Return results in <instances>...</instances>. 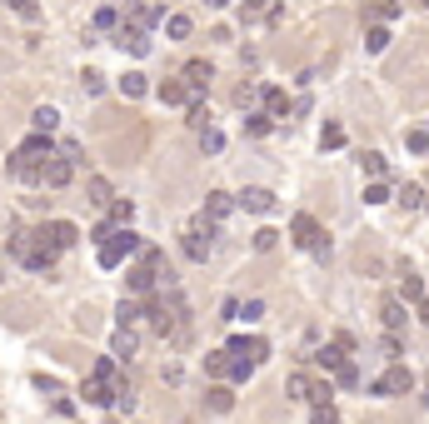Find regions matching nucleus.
Returning <instances> with one entry per match:
<instances>
[{
    "label": "nucleus",
    "mask_w": 429,
    "mask_h": 424,
    "mask_svg": "<svg viewBox=\"0 0 429 424\" xmlns=\"http://www.w3.org/2000/svg\"><path fill=\"white\" fill-rule=\"evenodd\" d=\"M145 320H150V330H155L160 340L185 345V340H190V304H185L180 285H175V290H155V295H145Z\"/></svg>",
    "instance_id": "obj_1"
},
{
    "label": "nucleus",
    "mask_w": 429,
    "mask_h": 424,
    "mask_svg": "<svg viewBox=\"0 0 429 424\" xmlns=\"http://www.w3.org/2000/svg\"><path fill=\"white\" fill-rule=\"evenodd\" d=\"M80 399H85V404H115V409H130V404H135V390L120 380L115 354L95 359V369H90L85 385H80Z\"/></svg>",
    "instance_id": "obj_2"
},
{
    "label": "nucleus",
    "mask_w": 429,
    "mask_h": 424,
    "mask_svg": "<svg viewBox=\"0 0 429 424\" xmlns=\"http://www.w3.org/2000/svg\"><path fill=\"white\" fill-rule=\"evenodd\" d=\"M6 250L25 264V270H50V264L60 259V245H56V235H50V225H35V230H11V240H6Z\"/></svg>",
    "instance_id": "obj_3"
},
{
    "label": "nucleus",
    "mask_w": 429,
    "mask_h": 424,
    "mask_svg": "<svg viewBox=\"0 0 429 424\" xmlns=\"http://www.w3.org/2000/svg\"><path fill=\"white\" fill-rule=\"evenodd\" d=\"M125 290H130L135 300H145V295H155V290H175V270L165 264V255H160L155 245H145L140 259L125 270Z\"/></svg>",
    "instance_id": "obj_4"
},
{
    "label": "nucleus",
    "mask_w": 429,
    "mask_h": 424,
    "mask_svg": "<svg viewBox=\"0 0 429 424\" xmlns=\"http://www.w3.org/2000/svg\"><path fill=\"white\" fill-rule=\"evenodd\" d=\"M56 155V140L50 135H40V130H30L20 145H15V155H11V175L15 180H25V185H40V175H45V160Z\"/></svg>",
    "instance_id": "obj_5"
},
{
    "label": "nucleus",
    "mask_w": 429,
    "mask_h": 424,
    "mask_svg": "<svg viewBox=\"0 0 429 424\" xmlns=\"http://www.w3.org/2000/svg\"><path fill=\"white\" fill-rule=\"evenodd\" d=\"M140 250H145V235H135L130 225H120L110 240H100V270H120V264L130 255H140Z\"/></svg>",
    "instance_id": "obj_6"
},
{
    "label": "nucleus",
    "mask_w": 429,
    "mask_h": 424,
    "mask_svg": "<svg viewBox=\"0 0 429 424\" xmlns=\"http://www.w3.org/2000/svg\"><path fill=\"white\" fill-rule=\"evenodd\" d=\"M290 235H295V245L309 250V255H325V250H330V235L314 225V215H295V220H290Z\"/></svg>",
    "instance_id": "obj_7"
},
{
    "label": "nucleus",
    "mask_w": 429,
    "mask_h": 424,
    "mask_svg": "<svg viewBox=\"0 0 429 424\" xmlns=\"http://www.w3.org/2000/svg\"><path fill=\"white\" fill-rule=\"evenodd\" d=\"M409 390H414V375H409V369H404L399 359H395V364L385 369V375L369 385V394H380V399H390V394H409Z\"/></svg>",
    "instance_id": "obj_8"
},
{
    "label": "nucleus",
    "mask_w": 429,
    "mask_h": 424,
    "mask_svg": "<svg viewBox=\"0 0 429 424\" xmlns=\"http://www.w3.org/2000/svg\"><path fill=\"white\" fill-rule=\"evenodd\" d=\"M210 240H214V220L200 215V220L185 230V255H190L195 264H205V259H210Z\"/></svg>",
    "instance_id": "obj_9"
},
{
    "label": "nucleus",
    "mask_w": 429,
    "mask_h": 424,
    "mask_svg": "<svg viewBox=\"0 0 429 424\" xmlns=\"http://www.w3.org/2000/svg\"><path fill=\"white\" fill-rule=\"evenodd\" d=\"M290 399H309V404H319V399H335V390L325 385V380H314V375H290Z\"/></svg>",
    "instance_id": "obj_10"
},
{
    "label": "nucleus",
    "mask_w": 429,
    "mask_h": 424,
    "mask_svg": "<svg viewBox=\"0 0 429 424\" xmlns=\"http://www.w3.org/2000/svg\"><path fill=\"white\" fill-rule=\"evenodd\" d=\"M70 180H75V160H65V155L56 150V155L45 160V175H40V185H45V190H65Z\"/></svg>",
    "instance_id": "obj_11"
},
{
    "label": "nucleus",
    "mask_w": 429,
    "mask_h": 424,
    "mask_svg": "<svg viewBox=\"0 0 429 424\" xmlns=\"http://www.w3.org/2000/svg\"><path fill=\"white\" fill-rule=\"evenodd\" d=\"M125 20L140 25V30H155L165 20V0H135V6H125Z\"/></svg>",
    "instance_id": "obj_12"
},
{
    "label": "nucleus",
    "mask_w": 429,
    "mask_h": 424,
    "mask_svg": "<svg viewBox=\"0 0 429 424\" xmlns=\"http://www.w3.org/2000/svg\"><path fill=\"white\" fill-rule=\"evenodd\" d=\"M115 45H120V50H130L135 60H145V56H150V30H140V25H130V20H125V25H115Z\"/></svg>",
    "instance_id": "obj_13"
},
{
    "label": "nucleus",
    "mask_w": 429,
    "mask_h": 424,
    "mask_svg": "<svg viewBox=\"0 0 429 424\" xmlns=\"http://www.w3.org/2000/svg\"><path fill=\"white\" fill-rule=\"evenodd\" d=\"M235 359H250V364H260L264 354H270V345H264L260 335H230V345H225Z\"/></svg>",
    "instance_id": "obj_14"
},
{
    "label": "nucleus",
    "mask_w": 429,
    "mask_h": 424,
    "mask_svg": "<svg viewBox=\"0 0 429 424\" xmlns=\"http://www.w3.org/2000/svg\"><path fill=\"white\" fill-rule=\"evenodd\" d=\"M180 80L190 85V95L200 100L205 90H210V80H214V65L210 60H185V70H180Z\"/></svg>",
    "instance_id": "obj_15"
},
{
    "label": "nucleus",
    "mask_w": 429,
    "mask_h": 424,
    "mask_svg": "<svg viewBox=\"0 0 429 424\" xmlns=\"http://www.w3.org/2000/svg\"><path fill=\"white\" fill-rule=\"evenodd\" d=\"M235 205H240V210H250V215H270V210H275V195L264 190V185H250V190H240V195H235Z\"/></svg>",
    "instance_id": "obj_16"
},
{
    "label": "nucleus",
    "mask_w": 429,
    "mask_h": 424,
    "mask_svg": "<svg viewBox=\"0 0 429 424\" xmlns=\"http://www.w3.org/2000/svg\"><path fill=\"white\" fill-rule=\"evenodd\" d=\"M345 354H350V349H345V345L335 340V345H325V349H314V354H309V364L319 369V375H325V369H330V375H340V364H345Z\"/></svg>",
    "instance_id": "obj_17"
},
{
    "label": "nucleus",
    "mask_w": 429,
    "mask_h": 424,
    "mask_svg": "<svg viewBox=\"0 0 429 424\" xmlns=\"http://www.w3.org/2000/svg\"><path fill=\"white\" fill-rule=\"evenodd\" d=\"M230 210H235V195H225V190H210V195H205V220H214V225H220V220L230 215Z\"/></svg>",
    "instance_id": "obj_18"
},
{
    "label": "nucleus",
    "mask_w": 429,
    "mask_h": 424,
    "mask_svg": "<svg viewBox=\"0 0 429 424\" xmlns=\"http://www.w3.org/2000/svg\"><path fill=\"white\" fill-rule=\"evenodd\" d=\"M295 110V100L280 90V85H270V90H264V115H270V120H285Z\"/></svg>",
    "instance_id": "obj_19"
},
{
    "label": "nucleus",
    "mask_w": 429,
    "mask_h": 424,
    "mask_svg": "<svg viewBox=\"0 0 429 424\" xmlns=\"http://www.w3.org/2000/svg\"><path fill=\"white\" fill-rule=\"evenodd\" d=\"M135 345H140V335H135L130 325H115V335H110V354H115V359H130Z\"/></svg>",
    "instance_id": "obj_20"
},
{
    "label": "nucleus",
    "mask_w": 429,
    "mask_h": 424,
    "mask_svg": "<svg viewBox=\"0 0 429 424\" xmlns=\"http://www.w3.org/2000/svg\"><path fill=\"white\" fill-rule=\"evenodd\" d=\"M155 95L165 100V105H190V100H195L185 80H160V85H155Z\"/></svg>",
    "instance_id": "obj_21"
},
{
    "label": "nucleus",
    "mask_w": 429,
    "mask_h": 424,
    "mask_svg": "<svg viewBox=\"0 0 429 424\" xmlns=\"http://www.w3.org/2000/svg\"><path fill=\"white\" fill-rule=\"evenodd\" d=\"M230 364H235V354H230V349H210V354H205V375L230 380Z\"/></svg>",
    "instance_id": "obj_22"
},
{
    "label": "nucleus",
    "mask_w": 429,
    "mask_h": 424,
    "mask_svg": "<svg viewBox=\"0 0 429 424\" xmlns=\"http://www.w3.org/2000/svg\"><path fill=\"white\" fill-rule=\"evenodd\" d=\"M56 125H60V110H56V105H35V110H30V130L50 135Z\"/></svg>",
    "instance_id": "obj_23"
},
{
    "label": "nucleus",
    "mask_w": 429,
    "mask_h": 424,
    "mask_svg": "<svg viewBox=\"0 0 429 424\" xmlns=\"http://www.w3.org/2000/svg\"><path fill=\"white\" fill-rule=\"evenodd\" d=\"M205 409H210V414H230V409H235V394H230L225 385H214V390H205Z\"/></svg>",
    "instance_id": "obj_24"
},
{
    "label": "nucleus",
    "mask_w": 429,
    "mask_h": 424,
    "mask_svg": "<svg viewBox=\"0 0 429 424\" xmlns=\"http://www.w3.org/2000/svg\"><path fill=\"white\" fill-rule=\"evenodd\" d=\"M85 195H90V205H100V210H110V200H115V195H110V180H100V175L85 180Z\"/></svg>",
    "instance_id": "obj_25"
},
{
    "label": "nucleus",
    "mask_w": 429,
    "mask_h": 424,
    "mask_svg": "<svg viewBox=\"0 0 429 424\" xmlns=\"http://www.w3.org/2000/svg\"><path fill=\"white\" fill-rule=\"evenodd\" d=\"M115 320L135 330V325L145 320V300H135V295H130V300H120V309H115Z\"/></svg>",
    "instance_id": "obj_26"
},
{
    "label": "nucleus",
    "mask_w": 429,
    "mask_h": 424,
    "mask_svg": "<svg viewBox=\"0 0 429 424\" xmlns=\"http://www.w3.org/2000/svg\"><path fill=\"white\" fill-rule=\"evenodd\" d=\"M359 170H364L369 180H385V170H390V160H385V155H380V150H364V155H359Z\"/></svg>",
    "instance_id": "obj_27"
},
{
    "label": "nucleus",
    "mask_w": 429,
    "mask_h": 424,
    "mask_svg": "<svg viewBox=\"0 0 429 424\" xmlns=\"http://www.w3.org/2000/svg\"><path fill=\"white\" fill-rule=\"evenodd\" d=\"M120 95H125V100H140V95H150V80H145L140 70H130V75L120 80Z\"/></svg>",
    "instance_id": "obj_28"
},
{
    "label": "nucleus",
    "mask_w": 429,
    "mask_h": 424,
    "mask_svg": "<svg viewBox=\"0 0 429 424\" xmlns=\"http://www.w3.org/2000/svg\"><path fill=\"white\" fill-rule=\"evenodd\" d=\"M380 320H385V330L395 335V330L404 325V304H399V300H385V304H380Z\"/></svg>",
    "instance_id": "obj_29"
},
{
    "label": "nucleus",
    "mask_w": 429,
    "mask_h": 424,
    "mask_svg": "<svg viewBox=\"0 0 429 424\" xmlns=\"http://www.w3.org/2000/svg\"><path fill=\"white\" fill-rule=\"evenodd\" d=\"M50 235H56V245H60V250H70V245L80 240V230H75L70 220H50Z\"/></svg>",
    "instance_id": "obj_30"
},
{
    "label": "nucleus",
    "mask_w": 429,
    "mask_h": 424,
    "mask_svg": "<svg viewBox=\"0 0 429 424\" xmlns=\"http://www.w3.org/2000/svg\"><path fill=\"white\" fill-rule=\"evenodd\" d=\"M399 300H404V304H419V300H424V280H419V275H404V280H399Z\"/></svg>",
    "instance_id": "obj_31"
},
{
    "label": "nucleus",
    "mask_w": 429,
    "mask_h": 424,
    "mask_svg": "<svg viewBox=\"0 0 429 424\" xmlns=\"http://www.w3.org/2000/svg\"><path fill=\"white\" fill-rule=\"evenodd\" d=\"M385 45H390V30H385V25H369V30H364V50H369V56H380Z\"/></svg>",
    "instance_id": "obj_32"
},
{
    "label": "nucleus",
    "mask_w": 429,
    "mask_h": 424,
    "mask_svg": "<svg viewBox=\"0 0 429 424\" xmlns=\"http://www.w3.org/2000/svg\"><path fill=\"white\" fill-rule=\"evenodd\" d=\"M190 30H195L190 15H170V20H165V35H170V40H190Z\"/></svg>",
    "instance_id": "obj_33"
},
{
    "label": "nucleus",
    "mask_w": 429,
    "mask_h": 424,
    "mask_svg": "<svg viewBox=\"0 0 429 424\" xmlns=\"http://www.w3.org/2000/svg\"><path fill=\"white\" fill-rule=\"evenodd\" d=\"M200 145H205V155H220V150H225V135L214 130V125H205V130H200Z\"/></svg>",
    "instance_id": "obj_34"
},
{
    "label": "nucleus",
    "mask_w": 429,
    "mask_h": 424,
    "mask_svg": "<svg viewBox=\"0 0 429 424\" xmlns=\"http://www.w3.org/2000/svg\"><path fill=\"white\" fill-rule=\"evenodd\" d=\"M110 220L115 225H130L135 220V200H110Z\"/></svg>",
    "instance_id": "obj_35"
},
{
    "label": "nucleus",
    "mask_w": 429,
    "mask_h": 424,
    "mask_svg": "<svg viewBox=\"0 0 429 424\" xmlns=\"http://www.w3.org/2000/svg\"><path fill=\"white\" fill-rule=\"evenodd\" d=\"M309 424H340V409H335L330 399H319V404H314V414H309Z\"/></svg>",
    "instance_id": "obj_36"
},
{
    "label": "nucleus",
    "mask_w": 429,
    "mask_h": 424,
    "mask_svg": "<svg viewBox=\"0 0 429 424\" xmlns=\"http://www.w3.org/2000/svg\"><path fill=\"white\" fill-rule=\"evenodd\" d=\"M399 205H404V210H419V205H424V190H419L414 180H409V185H399Z\"/></svg>",
    "instance_id": "obj_37"
},
{
    "label": "nucleus",
    "mask_w": 429,
    "mask_h": 424,
    "mask_svg": "<svg viewBox=\"0 0 429 424\" xmlns=\"http://www.w3.org/2000/svg\"><path fill=\"white\" fill-rule=\"evenodd\" d=\"M115 25H120V11L115 6H100L95 11V30H115Z\"/></svg>",
    "instance_id": "obj_38"
},
{
    "label": "nucleus",
    "mask_w": 429,
    "mask_h": 424,
    "mask_svg": "<svg viewBox=\"0 0 429 424\" xmlns=\"http://www.w3.org/2000/svg\"><path fill=\"white\" fill-rule=\"evenodd\" d=\"M385 200H390V185L385 180H369L364 185V205H385Z\"/></svg>",
    "instance_id": "obj_39"
},
{
    "label": "nucleus",
    "mask_w": 429,
    "mask_h": 424,
    "mask_svg": "<svg viewBox=\"0 0 429 424\" xmlns=\"http://www.w3.org/2000/svg\"><path fill=\"white\" fill-rule=\"evenodd\" d=\"M245 130H250V135H270V130H275V120L260 110V115H245Z\"/></svg>",
    "instance_id": "obj_40"
},
{
    "label": "nucleus",
    "mask_w": 429,
    "mask_h": 424,
    "mask_svg": "<svg viewBox=\"0 0 429 424\" xmlns=\"http://www.w3.org/2000/svg\"><path fill=\"white\" fill-rule=\"evenodd\" d=\"M250 245H255V255H270V250L280 245V235H275V230H260V235H255Z\"/></svg>",
    "instance_id": "obj_41"
},
{
    "label": "nucleus",
    "mask_w": 429,
    "mask_h": 424,
    "mask_svg": "<svg viewBox=\"0 0 429 424\" xmlns=\"http://www.w3.org/2000/svg\"><path fill=\"white\" fill-rule=\"evenodd\" d=\"M80 90H85V95H100V90H105V75H100V70H85V75H80Z\"/></svg>",
    "instance_id": "obj_42"
},
{
    "label": "nucleus",
    "mask_w": 429,
    "mask_h": 424,
    "mask_svg": "<svg viewBox=\"0 0 429 424\" xmlns=\"http://www.w3.org/2000/svg\"><path fill=\"white\" fill-rule=\"evenodd\" d=\"M409 150H414V155L429 150V125H414V130H409Z\"/></svg>",
    "instance_id": "obj_43"
},
{
    "label": "nucleus",
    "mask_w": 429,
    "mask_h": 424,
    "mask_svg": "<svg viewBox=\"0 0 429 424\" xmlns=\"http://www.w3.org/2000/svg\"><path fill=\"white\" fill-rule=\"evenodd\" d=\"M250 375H255V364H250V359H235V364H230V385H245Z\"/></svg>",
    "instance_id": "obj_44"
},
{
    "label": "nucleus",
    "mask_w": 429,
    "mask_h": 424,
    "mask_svg": "<svg viewBox=\"0 0 429 424\" xmlns=\"http://www.w3.org/2000/svg\"><path fill=\"white\" fill-rule=\"evenodd\" d=\"M190 125H195V130H205V125H210V110H205V100H190Z\"/></svg>",
    "instance_id": "obj_45"
},
{
    "label": "nucleus",
    "mask_w": 429,
    "mask_h": 424,
    "mask_svg": "<svg viewBox=\"0 0 429 424\" xmlns=\"http://www.w3.org/2000/svg\"><path fill=\"white\" fill-rule=\"evenodd\" d=\"M319 145H325V150H340V145H345V130H340V125H325V135H319Z\"/></svg>",
    "instance_id": "obj_46"
},
{
    "label": "nucleus",
    "mask_w": 429,
    "mask_h": 424,
    "mask_svg": "<svg viewBox=\"0 0 429 424\" xmlns=\"http://www.w3.org/2000/svg\"><path fill=\"white\" fill-rule=\"evenodd\" d=\"M6 6H11L20 20H35V15H40V11H35V0H6Z\"/></svg>",
    "instance_id": "obj_47"
},
{
    "label": "nucleus",
    "mask_w": 429,
    "mask_h": 424,
    "mask_svg": "<svg viewBox=\"0 0 429 424\" xmlns=\"http://www.w3.org/2000/svg\"><path fill=\"white\" fill-rule=\"evenodd\" d=\"M335 380H340V385H345V390H354V385H359V369H354V364H350V359H345V364H340V375H335Z\"/></svg>",
    "instance_id": "obj_48"
},
{
    "label": "nucleus",
    "mask_w": 429,
    "mask_h": 424,
    "mask_svg": "<svg viewBox=\"0 0 429 424\" xmlns=\"http://www.w3.org/2000/svg\"><path fill=\"white\" fill-rule=\"evenodd\" d=\"M369 15H380V20H395V15H399V6H395V0H380V6H374Z\"/></svg>",
    "instance_id": "obj_49"
},
{
    "label": "nucleus",
    "mask_w": 429,
    "mask_h": 424,
    "mask_svg": "<svg viewBox=\"0 0 429 424\" xmlns=\"http://www.w3.org/2000/svg\"><path fill=\"white\" fill-rule=\"evenodd\" d=\"M240 314H245V320H260L264 304H260V300H245V304H240Z\"/></svg>",
    "instance_id": "obj_50"
},
{
    "label": "nucleus",
    "mask_w": 429,
    "mask_h": 424,
    "mask_svg": "<svg viewBox=\"0 0 429 424\" xmlns=\"http://www.w3.org/2000/svg\"><path fill=\"white\" fill-rule=\"evenodd\" d=\"M35 390H45V394H60V380H50V375H35Z\"/></svg>",
    "instance_id": "obj_51"
},
{
    "label": "nucleus",
    "mask_w": 429,
    "mask_h": 424,
    "mask_svg": "<svg viewBox=\"0 0 429 424\" xmlns=\"http://www.w3.org/2000/svg\"><path fill=\"white\" fill-rule=\"evenodd\" d=\"M60 155H65V160H75V165H80V155H85V150H80L75 140H65V145H60Z\"/></svg>",
    "instance_id": "obj_52"
},
{
    "label": "nucleus",
    "mask_w": 429,
    "mask_h": 424,
    "mask_svg": "<svg viewBox=\"0 0 429 424\" xmlns=\"http://www.w3.org/2000/svg\"><path fill=\"white\" fill-rule=\"evenodd\" d=\"M414 314H419V320L429 325V300H419V304H414Z\"/></svg>",
    "instance_id": "obj_53"
},
{
    "label": "nucleus",
    "mask_w": 429,
    "mask_h": 424,
    "mask_svg": "<svg viewBox=\"0 0 429 424\" xmlns=\"http://www.w3.org/2000/svg\"><path fill=\"white\" fill-rule=\"evenodd\" d=\"M205 6H210V11H225V6H230V0H205Z\"/></svg>",
    "instance_id": "obj_54"
},
{
    "label": "nucleus",
    "mask_w": 429,
    "mask_h": 424,
    "mask_svg": "<svg viewBox=\"0 0 429 424\" xmlns=\"http://www.w3.org/2000/svg\"><path fill=\"white\" fill-rule=\"evenodd\" d=\"M424 6H429V0H424Z\"/></svg>",
    "instance_id": "obj_55"
}]
</instances>
